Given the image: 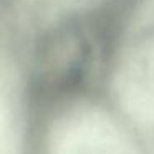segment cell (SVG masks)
<instances>
[{"mask_svg": "<svg viewBox=\"0 0 154 154\" xmlns=\"http://www.w3.org/2000/svg\"><path fill=\"white\" fill-rule=\"evenodd\" d=\"M109 48V27L98 18H80L53 30L38 48L32 85L40 100H60L90 86Z\"/></svg>", "mask_w": 154, "mask_h": 154, "instance_id": "obj_1", "label": "cell"}]
</instances>
